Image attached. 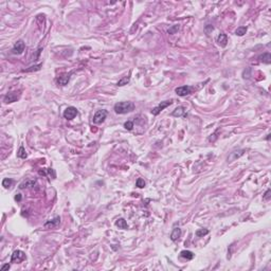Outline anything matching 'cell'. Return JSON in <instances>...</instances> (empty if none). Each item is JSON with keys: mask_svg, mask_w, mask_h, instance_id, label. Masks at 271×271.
<instances>
[{"mask_svg": "<svg viewBox=\"0 0 271 271\" xmlns=\"http://www.w3.org/2000/svg\"><path fill=\"white\" fill-rule=\"evenodd\" d=\"M60 216H56V217H54V218H53L52 220H48L47 222H45L43 227H45L46 229H52V228H55V227L58 226V224H60Z\"/></svg>", "mask_w": 271, "mask_h": 271, "instance_id": "10", "label": "cell"}, {"mask_svg": "<svg viewBox=\"0 0 271 271\" xmlns=\"http://www.w3.org/2000/svg\"><path fill=\"white\" fill-rule=\"evenodd\" d=\"M71 74H72V72H69V73H65V74H63L62 76H60V77H57V84L60 86L67 85L70 81V76H71Z\"/></svg>", "mask_w": 271, "mask_h": 271, "instance_id": "9", "label": "cell"}, {"mask_svg": "<svg viewBox=\"0 0 271 271\" xmlns=\"http://www.w3.org/2000/svg\"><path fill=\"white\" fill-rule=\"evenodd\" d=\"M172 104H173V100L161 102L159 105H158V106H156L155 108H152V113L154 114V116H158V114H159L160 112L162 111V110L165 109V108L169 107V106H171Z\"/></svg>", "mask_w": 271, "mask_h": 271, "instance_id": "3", "label": "cell"}, {"mask_svg": "<svg viewBox=\"0 0 271 271\" xmlns=\"http://www.w3.org/2000/svg\"><path fill=\"white\" fill-rule=\"evenodd\" d=\"M129 80H130V76H129V74L127 76H124L123 79H121L119 82H118V86H124V85H127V83L129 82Z\"/></svg>", "mask_w": 271, "mask_h": 271, "instance_id": "21", "label": "cell"}, {"mask_svg": "<svg viewBox=\"0 0 271 271\" xmlns=\"http://www.w3.org/2000/svg\"><path fill=\"white\" fill-rule=\"evenodd\" d=\"M107 114H108L107 110H105V109L98 110V111L94 113V116H93V123L94 124H102L103 122L105 121L106 117H107Z\"/></svg>", "mask_w": 271, "mask_h": 271, "instance_id": "2", "label": "cell"}, {"mask_svg": "<svg viewBox=\"0 0 271 271\" xmlns=\"http://www.w3.org/2000/svg\"><path fill=\"white\" fill-rule=\"evenodd\" d=\"M257 60H259V62L264 63V64H270L271 63V54L270 53H263L262 55H259L258 57H257Z\"/></svg>", "mask_w": 271, "mask_h": 271, "instance_id": "12", "label": "cell"}, {"mask_svg": "<svg viewBox=\"0 0 271 271\" xmlns=\"http://www.w3.org/2000/svg\"><path fill=\"white\" fill-rule=\"evenodd\" d=\"M271 190H267V192L265 193V195H264V197H263V199L264 200H269L270 199V197H271Z\"/></svg>", "mask_w": 271, "mask_h": 271, "instance_id": "27", "label": "cell"}, {"mask_svg": "<svg viewBox=\"0 0 271 271\" xmlns=\"http://www.w3.org/2000/svg\"><path fill=\"white\" fill-rule=\"evenodd\" d=\"M12 183H13V181L11 180V179L5 178V179H3V181H2V186H4L5 189H9L10 186H12Z\"/></svg>", "mask_w": 271, "mask_h": 271, "instance_id": "23", "label": "cell"}, {"mask_svg": "<svg viewBox=\"0 0 271 271\" xmlns=\"http://www.w3.org/2000/svg\"><path fill=\"white\" fill-rule=\"evenodd\" d=\"M17 157L21 158V159H26V158L28 157V155H27V152H26V149H24V146H20V147H19L18 152H17Z\"/></svg>", "mask_w": 271, "mask_h": 271, "instance_id": "18", "label": "cell"}, {"mask_svg": "<svg viewBox=\"0 0 271 271\" xmlns=\"http://www.w3.org/2000/svg\"><path fill=\"white\" fill-rule=\"evenodd\" d=\"M10 267H11V266H10V264H5V265H3V266L1 267V268H0V270H1V271L9 270V269H10Z\"/></svg>", "mask_w": 271, "mask_h": 271, "instance_id": "29", "label": "cell"}, {"mask_svg": "<svg viewBox=\"0 0 271 271\" xmlns=\"http://www.w3.org/2000/svg\"><path fill=\"white\" fill-rule=\"evenodd\" d=\"M135 109V104L133 102H119L114 105L113 110L118 114H125L128 112L133 111Z\"/></svg>", "mask_w": 271, "mask_h": 271, "instance_id": "1", "label": "cell"}, {"mask_svg": "<svg viewBox=\"0 0 271 271\" xmlns=\"http://www.w3.org/2000/svg\"><path fill=\"white\" fill-rule=\"evenodd\" d=\"M175 91H176V93L179 95V96H186V95H189L190 93H192L193 87H191V86H181V87L176 88Z\"/></svg>", "mask_w": 271, "mask_h": 271, "instance_id": "8", "label": "cell"}, {"mask_svg": "<svg viewBox=\"0 0 271 271\" xmlns=\"http://www.w3.org/2000/svg\"><path fill=\"white\" fill-rule=\"evenodd\" d=\"M217 133H218V131H216L215 133H213V135H211V137L209 138V141H212V142H214L215 140L217 139Z\"/></svg>", "mask_w": 271, "mask_h": 271, "instance_id": "28", "label": "cell"}, {"mask_svg": "<svg viewBox=\"0 0 271 271\" xmlns=\"http://www.w3.org/2000/svg\"><path fill=\"white\" fill-rule=\"evenodd\" d=\"M116 226L119 229H123V230H127L128 229V225H127L126 220L124 218H119L116 221Z\"/></svg>", "mask_w": 271, "mask_h": 271, "instance_id": "16", "label": "cell"}, {"mask_svg": "<svg viewBox=\"0 0 271 271\" xmlns=\"http://www.w3.org/2000/svg\"><path fill=\"white\" fill-rule=\"evenodd\" d=\"M24 259H26V254H24L22 251H20V250H16V251H14L12 254V257H11V263H20L22 262Z\"/></svg>", "mask_w": 271, "mask_h": 271, "instance_id": "7", "label": "cell"}, {"mask_svg": "<svg viewBox=\"0 0 271 271\" xmlns=\"http://www.w3.org/2000/svg\"><path fill=\"white\" fill-rule=\"evenodd\" d=\"M181 236V230L179 228H174V230L171 233V239L173 242H176L177 239H179V237Z\"/></svg>", "mask_w": 271, "mask_h": 271, "instance_id": "15", "label": "cell"}, {"mask_svg": "<svg viewBox=\"0 0 271 271\" xmlns=\"http://www.w3.org/2000/svg\"><path fill=\"white\" fill-rule=\"evenodd\" d=\"M247 33V27H238L235 30V34L237 36H244Z\"/></svg>", "mask_w": 271, "mask_h": 271, "instance_id": "19", "label": "cell"}, {"mask_svg": "<svg viewBox=\"0 0 271 271\" xmlns=\"http://www.w3.org/2000/svg\"><path fill=\"white\" fill-rule=\"evenodd\" d=\"M24 49H26V45H24V41H18L15 43L14 47L12 48V53L15 55H19V54H22L24 51Z\"/></svg>", "mask_w": 271, "mask_h": 271, "instance_id": "5", "label": "cell"}, {"mask_svg": "<svg viewBox=\"0 0 271 271\" xmlns=\"http://www.w3.org/2000/svg\"><path fill=\"white\" fill-rule=\"evenodd\" d=\"M244 152H245V150H243V149L238 150V154H236V150L232 152H231V155H230V157L228 158V162H232V161H234V160H236L237 158H239L240 156H243Z\"/></svg>", "mask_w": 271, "mask_h": 271, "instance_id": "14", "label": "cell"}, {"mask_svg": "<svg viewBox=\"0 0 271 271\" xmlns=\"http://www.w3.org/2000/svg\"><path fill=\"white\" fill-rule=\"evenodd\" d=\"M217 43H218L220 47H226L227 43H228V36L225 33H220L217 37Z\"/></svg>", "mask_w": 271, "mask_h": 271, "instance_id": "11", "label": "cell"}, {"mask_svg": "<svg viewBox=\"0 0 271 271\" xmlns=\"http://www.w3.org/2000/svg\"><path fill=\"white\" fill-rule=\"evenodd\" d=\"M180 256L190 261V259L194 258V253H193L192 251H189V250H183V251L180 252Z\"/></svg>", "mask_w": 271, "mask_h": 271, "instance_id": "17", "label": "cell"}, {"mask_svg": "<svg viewBox=\"0 0 271 271\" xmlns=\"http://www.w3.org/2000/svg\"><path fill=\"white\" fill-rule=\"evenodd\" d=\"M172 116L173 117H182V116H186V108L182 107V106H179L176 109L172 112Z\"/></svg>", "mask_w": 271, "mask_h": 271, "instance_id": "13", "label": "cell"}, {"mask_svg": "<svg viewBox=\"0 0 271 271\" xmlns=\"http://www.w3.org/2000/svg\"><path fill=\"white\" fill-rule=\"evenodd\" d=\"M178 30H179V26H174L172 28H169L167 32H169V34H175Z\"/></svg>", "mask_w": 271, "mask_h": 271, "instance_id": "26", "label": "cell"}, {"mask_svg": "<svg viewBox=\"0 0 271 271\" xmlns=\"http://www.w3.org/2000/svg\"><path fill=\"white\" fill-rule=\"evenodd\" d=\"M136 186L140 189H143L145 186V181L143 180L142 178H139L138 180H137V182H136Z\"/></svg>", "mask_w": 271, "mask_h": 271, "instance_id": "24", "label": "cell"}, {"mask_svg": "<svg viewBox=\"0 0 271 271\" xmlns=\"http://www.w3.org/2000/svg\"><path fill=\"white\" fill-rule=\"evenodd\" d=\"M43 66L41 64L39 65H35V66H32L30 67V68H28V69H24L22 70V72H31V71H38V70L41 69V67Z\"/></svg>", "mask_w": 271, "mask_h": 271, "instance_id": "20", "label": "cell"}, {"mask_svg": "<svg viewBox=\"0 0 271 271\" xmlns=\"http://www.w3.org/2000/svg\"><path fill=\"white\" fill-rule=\"evenodd\" d=\"M124 127H125L127 130H131L133 127V122H131V121L125 122V123H124Z\"/></svg>", "mask_w": 271, "mask_h": 271, "instance_id": "25", "label": "cell"}, {"mask_svg": "<svg viewBox=\"0 0 271 271\" xmlns=\"http://www.w3.org/2000/svg\"><path fill=\"white\" fill-rule=\"evenodd\" d=\"M208 233H209V230H208V229H199V230L196 231V236L202 237V236L207 235Z\"/></svg>", "mask_w": 271, "mask_h": 271, "instance_id": "22", "label": "cell"}, {"mask_svg": "<svg viewBox=\"0 0 271 271\" xmlns=\"http://www.w3.org/2000/svg\"><path fill=\"white\" fill-rule=\"evenodd\" d=\"M15 200H16V201H20V200H21V194H17V195L15 196Z\"/></svg>", "mask_w": 271, "mask_h": 271, "instance_id": "30", "label": "cell"}, {"mask_svg": "<svg viewBox=\"0 0 271 271\" xmlns=\"http://www.w3.org/2000/svg\"><path fill=\"white\" fill-rule=\"evenodd\" d=\"M77 113H79V111H77V109H76L75 107H73V106H69V107H67L66 109H65L64 111V118L67 120H73L74 118L77 116Z\"/></svg>", "mask_w": 271, "mask_h": 271, "instance_id": "4", "label": "cell"}, {"mask_svg": "<svg viewBox=\"0 0 271 271\" xmlns=\"http://www.w3.org/2000/svg\"><path fill=\"white\" fill-rule=\"evenodd\" d=\"M19 98H20V93L19 92H16V91H14V92H9L7 94L4 95V98H3V102H4L5 104H9V103H14V102H16Z\"/></svg>", "mask_w": 271, "mask_h": 271, "instance_id": "6", "label": "cell"}]
</instances>
